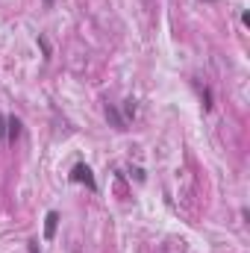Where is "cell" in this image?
I'll list each match as a JSON object with an SVG mask.
<instances>
[{
  "label": "cell",
  "mask_w": 250,
  "mask_h": 253,
  "mask_svg": "<svg viewBox=\"0 0 250 253\" xmlns=\"http://www.w3.org/2000/svg\"><path fill=\"white\" fill-rule=\"evenodd\" d=\"M56 227H59V212H47V218H44V239H53Z\"/></svg>",
  "instance_id": "cell-3"
},
{
  "label": "cell",
  "mask_w": 250,
  "mask_h": 253,
  "mask_svg": "<svg viewBox=\"0 0 250 253\" xmlns=\"http://www.w3.org/2000/svg\"><path fill=\"white\" fill-rule=\"evenodd\" d=\"M30 253H39V242H30Z\"/></svg>",
  "instance_id": "cell-8"
},
{
  "label": "cell",
  "mask_w": 250,
  "mask_h": 253,
  "mask_svg": "<svg viewBox=\"0 0 250 253\" xmlns=\"http://www.w3.org/2000/svg\"><path fill=\"white\" fill-rule=\"evenodd\" d=\"M39 47H42V50H44V56H50V44H47V42H44V39H39Z\"/></svg>",
  "instance_id": "cell-7"
},
{
  "label": "cell",
  "mask_w": 250,
  "mask_h": 253,
  "mask_svg": "<svg viewBox=\"0 0 250 253\" xmlns=\"http://www.w3.org/2000/svg\"><path fill=\"white\" fill-rule=\"evenodd\" d=\"M206 3H218V0H206Z\"/></svg>",
  "instance_id": "cell-9"
},
{
  "label": "cell",
  "mask_w": 250,
  "mask_h": 253,
  "mask_svg": "<svg viewBox=\"0 0 250 253\" xmlns=\"http://www.w3.org/2000/svg\"><path fill=\"white\" fill-rule=\"evenodd\" d=\"M6 138V115H0V141Z\"/></svg>",
  "instance_id": "cell-6"
},
{
  "label": "cell",
  "mask_w": 250,
  "mask_h": 253,
  "mask_svg": "<svg viewBox=\"0 0 250 253\" xmlns=\"http://www.w3.org/2000/svg\"><path fill=\"white\" fill-rule=\"evenodd\" d=\"M106 121L115 126V129H126V121L121 118V112H118L115 103H106Z\"/></svg>",
  "instance_id": "cell-2"
},
{
  "label": "cell",
  "mask_w": 250,
  "mask_h": 253,
  "mask_svg": "<svg viewBox=\"0 0 250 253\" xmlns=\"http://www.w3.org/2000/svg\"><path fill=\"white\" fill-rule=\"evenodd\" d=\"M118 112H121V118H124L126 124H129V121H132V118H135V112H138V106H135V100H124V103H121V109H118Z\"/></svg>",
  "instance_id": "cell-5"
},
{
  "label": "cell",
  "mask_w": 250,
  "mask_h": 253,
  "mask_svg": "<svg viewBox=\"0 0 250 253\" xmlns=\"http://www.w3.org/2000/svg\"><path fill=\"white\" fill-rule=\"evenodd\" d=\"M71 180L80 183V186H88L91 191L97 189V180H94V174H91V168H88L85 162H77V165L71 168Z\"/></svg>",
  "instance_id": "cell-1"
},
{
  "label": "cell",
  "mask_w": 250,
  "mask_h": 253,
  "mask_svg": "<svg viewBox=\"0 0 250 253\" xmlns=\"http://www.w3.org/2000/svg\"><path fill=\"white\" fill-rule=\"evenodd\" d=\"M18 135H21V118H15V115H12V118H6V138H12V141H15Z\"/></svg>",
  "instance_id": "cell-4"
}]
</instances>
